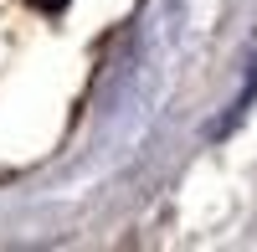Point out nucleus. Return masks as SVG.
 <instances>
[{"label": "nucleus", "mask_w": 257, "mask_h": 252, "mask_svg": "<svg viewBox=\"0 0 257 252\" xmlns=\"http://www.w3.org/2000/svg\"><path fill=\"white\" fill-rule=\"evenodd\" d=\"M31 6H36V11H62L67 0H31Z\"/></svg>", "instance_id": "obj_1"}]
</instances>
